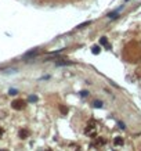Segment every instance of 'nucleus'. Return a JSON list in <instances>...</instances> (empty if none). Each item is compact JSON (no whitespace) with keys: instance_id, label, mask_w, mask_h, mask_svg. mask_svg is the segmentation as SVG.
Here are the masks:
<instances>
[{"instance_id":"1","label":"nucleus","mask_w":141,"mask_h":151,"mask_svg":"<svg viewBox=\"0 0 141 151\" xmlns=\"http://www.w3.org/2000/svg\"><path fill=\"white\" fill-rule=\"evenodd\" d=\"M11 107H13L14 110H22V108L25 107V101H24V100H15V101L11 103Z\"/></svg>"},{"instance_id":"2","label":"nucleus","mask_w":141,"mask_h":151,"mask_svg":"<svg viewBox=\"0 0 141 151\" xmlns=\"http://www.w3.org/2000/svg\"><path fill=\"white\" fill-rule=\"evenodd\" d=\"M113 143H115V146H122V144H123V139H122V137H116L115 140H113Z\"/></svg>"},{"instance_id":"3","label":"nucleus","mask_w":141,"mask_h":151,"mask_svg":"<svg viewBox=\"0 0 141 151\" xmlns=\"http://www.w3.org/2000/svg\"><path fill=\"white\" fill-rule=\"evenodd\" d=\"M38 54V50H30V51H28L25 54V58H28V57H32V56H36Z\"/></svg>"},{"instance_id":"4","label":"nucleus","mask_w":141,"mask_h":151,"mask_svg":"<svg viewBox=\"0 0 141 151\" xmlns=\"http://www.w3.org/2000/svg\"><path fill=\"white\" fill-rule=\"evenodd\" d=\"M87 25H90V21H87V22H83V24H80V25H77L76 28H77V29H82V28H85V26H87Z\"/></svg>"},{"instance_id":"5","label":"nucleus","mask_w":141,"mask_h":151,"mask_svg":"<svg viewBox=\"0 0 141 151\" xmlns=\"http://www.w3.org/2000/svg\"><path fill=\"white\" fill-rule=\"evenodd\" d=\"M100 44L107 46V44H108V39H107V38H101V40H100Z\"/></svg>"},{"instance_id":"6","label":"nucleus","mask_w":141,"mask_h":151,"mask_svg":"<svg viewBox=\"0 0 141 151\" xmlns=\"http://www.w3.org/2000/svg\"><path fill=\"white\" fill-rule=\"evenodd\" d=\"M100 49H101L100 46H94L93 50H91V51H93V54H98V53H100Z\"/></svg>"},{"instance_id":"7","label":"nucleus","mask_w":141,"mask_h":151,"mask_svg":"<svg viewBox=\"0 0 141 151\" xmlns=\"http://www.w3.org/2000/svg\"><path fill=\"white\" fill-rule=\"evenodd\" d=\"M19 136H21L22 139H25L26 136H28V132H26V130H21V132H19Z\"/></svg>"},{"instance_id":"8","label":"nucleus","mask_w":141,"mask_h":151,"mask_svg":"<svg viewBox=\"0 0 141 151\" xmlns=\"http://www.w3.org/2000/svg\"><path fill=\"white\" fill-rule=\"evenodd\" d=\"M60 111L62 112V114H66V112H68V108L64 107V105H61V107H60Z\"/></svg>"},{"instance_id":"9","label":"nucleus","mask_w":141,"mask_h":151,"mask_svg":"<svg viewBox=\"0 0 141 151\" xmlns=\"http://www.w3.org/2000/svg\"><path fill=\"white\" fill-rule=\"evenodd\" d=\"M116 17H118V13H116V11H115V13H109V14H108V18H116Z\"/></svg>"},{"instance_id":"10","label":"nucleus","mask_w":141,"mask_h":151,"mask_svg":"<svg viewBox=\"0 0 141 151\" xmlns=\"http://www.w3.org/2000/svg\"><path fill=\"white\" fill-rule=\"evenodd\" d=\"M94 107H95V108L103 107V103H101V101H94Z\"/></svg>"},{"instance_id":"11","label":"nucleus","mask_w":141,"mask_h":151,"mask_svg":"<svg viewBox=\"0 0 141 151\" xmlns=\"http://www.w3.org/2000/svg\"><path fill=\"white\" fill-rule=\"evenodd\" d=\"M36 100H38L36 96H30V97H29V101H36Z\"/></svg>"},{"instance_id":"12","label":"nucleus","mask_w":141,"mask_h":151,"mask_svg":"<svg viewBox=\"0 0 141 151\" xmlns=\"http://www.w3.org/2000/svg\"><path fill=\"white\" fill-rule=\"evenodd\" d=\"M10 94H17V90H15V89H11V90H10Z\"/></svg>"},{"instance_id":"13","label":"nucleus","mask_w":141,"mask_h":151,"mask_svg":"<svg viewBox=\"0 0 141 151\" xmlns=\"http://www.w3.org/2000/svg\"><path fill=\"white\" fill-rule=\"evenodd\" d=\"M87 94H89V93H87V91H86V90H83V91H82V96H83V97H86V96H87Z\"/></svg>"},{"instance_id":"14","label":"nucleus","mask_w":141,"mask_h":151,"mask_svg":"<svg viewBox=\"0 0 141 151\" xmlns=\"http://www.w3.org/2000/svg\"><path fill=\"white\" fill-rule=\"evenodd\" d=\"M1 133H3V130H1V129H0V136H1Z\"/></svg>"},{"instance_id":"15","label":"nucleus","mask_w":141,"mask_h":151,"mask_svg":"<svg viewBox=\"0 0 141 151\" xmlns=\"http://www.w3.org/2000/svg\"><path fill=\"white\" fill-rule=\"evenodd\" d=\"M0 151H4V150H0Z\"/></svg>"}]
</instances>
